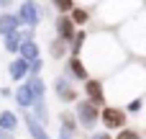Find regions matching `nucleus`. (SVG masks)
<instances>
[{
	"label": "nucleus",
	"instance_id": "f257e3e1",
	"mask_svg": "<svg viewBox=\"0 0 146 139\" xmlns=\"http://www.w3.org/2000/svg\"><path fill=\"white\" fill-rule=\"evenodd\" d=\"M80 59L85 62L87 72L100 80V77H110L115 70L128 64V52L115 31L98 28V31L87 34V44H85Z\"/></svg>",
	"mask_w": 146,
	"mask_h": 139
},
{
	"label": "nucleus",
	"instance_id": "f03ea898",
	"mask_svg": "<svg viewBox=\"0 0 146 139\" xmlns=\"http://www.w3.org/2000/svg\"><path fill=\"white\" fill-rule=\"evenodd\" d=\"M103 88H105V103L118 108L136 98H146V64L128 59V64L105 77Z\"/></svg>",
	"mask_w": 146,
	"mask_h": 139
},
{
	"label": "nucleus",
	"instance_id": "7ed1b4c3",
	"mask_svg": "<svg viewBox=\"0 0 146 139\" xmlns=\"http://www.w3.org/2000/svg\"><path fill=\"white\" fill-rule=\"evenodd\" d=\"M144 8L141 0H100L92 10V18L100 28H121L126 21H131L139 10Z\"/></svg>",
	"mask_w": 146,
	"mask_h": 139
},
{
	"label": "nucleus",
	"instance_id": "20e7f679",
	"mask_svg": "<svg viewBox=\"0 0 146 139\" xmlns=\"http://www.w3.org/2000/svg\"><path fill=\"white\" fill-rule=\"evenodd\" d=\"M118 39L123 41L128 54H136L141 59L146 57V5L118 28Z\"/></svg>",
	"mask_w": 146,
	"mask_h": 139
},
{
	"label": "nucleus",
	"instance_id": "39448f33",
	"mask_svg": "<svg viewBox=\"0 0 146 139\" xmlns=\"http://www.w3.org/2000/svg\"><path fill=\"white\" fill-rule=\"evenodd\" d=\"M74 119H77V124H80L85 132H92V129L98 126V121H100V108H98L95 103H90L87 98H82V101H77V106H74Z\"/></svg>",
	"mask_w": 146,
	"mask_h": 139
},
{
	"label": "nucleus",
	"instance_id": "423d86ee",
	"mask_svg": "<svg viewBox=\"0 0 146 139\" xmlns=\"http://www.w3.org/2000/svg\"><path fill=\"white\" fill-rule=\"evenodd\" d=\"M100 121H103L105 132H121L128 126V113H126V108L105 106V108H100Z\"/></svg>",
	"mask_w": 146,
	"mask_h": 139
},
{
	"label": "nucleus",
	"instance_id": "0eeeda50",
	"mask_svg": "<svg viewBox=\"0 0 146 139\" xmlns=\"http://www.w3.org/2000/svg\"><path fill=\"white\" fill-rule=\"evenodd\" d=\"M44 13H46V10H41V5H38L36 0H26V3L18 5V13H15V15H18V21H21L23 28H38Z\"/></svg>",
	"mask_w": 146,
	"mask_h": 139
},
{
	"label": "nucleus",
	"instance_id": "6e6552de",
	"mask_svg": "<svg viewBox=\"0 0 146 139\" xmlns=\"http://www.w3.org/2000/svg\"><path fill=\"white\" fill-rule=\"evenodd\" d=\"M64 77L67 80H77V83H87L90 72H87V67H85V62L80 57H69L67 64H64Z\"/></svg>",
	"mask_w": 146,
	"mask_h": 139
},
{
	"label": "nucleus",
	"instance_id": "1a4fd4ad",
	"mask_svg": "<svg viewBox=\"0 0 146 139\" xmlns=\"http://www.w3.org/2000/svg\"><path fill=\"white\" fill-rule=\"evenodd\" d=\"M54 95L62 103H77V88L72 85V80H67L64 75H59L54 80Z\"/></svg>",
	"mask_w": 146,
	"mask_h": 139
},
{
	"label": "nucleus",
	"instance_id": "9d476101",
	"mask_svg": "<svg viewBox=\"0 0 146 139\" xmlns=\"http://www.w3.org/2000/svg\"><path fill=\"white\" fill-rule=\"evenodd\" d=\"M85 98H87L90 103H95L98 108H105L108 103H105V88H103V80L90 77V80L85 83Z\"/></svg>",
	"mask_w": 146,
	"mask_h": 139
},
{
	"label": "nucleus",
	"instance_id": "9b49d317",
	"mask_svg": "<svg viewBox=\"0 0 146 139\" xmlns=\"http://www.w3.org/2000/svg\"><path fill=\"white\" fill-rule=\"evenodd\" d=\"M77 129H80V124H77L74 113L62 111V113H59V132H56V139H74L77 137Z\"/></svg>",
	"mask_w": 146,
	"mask_h": 139
},
{
	"label": "nucleus",
	"instance_id": "f8f14e48",
	"mask_svg": "<svg viewBox=\"0 0 146 139\" xmlns=\"http://www.w3.org/2000/svg\"><path fill=\"white\" fill-rule=\"evenodd\" d=\"M54 31H56V39L72 44V39H74V34H77L80 28L74 26V21H72L69 15H56V21H54Z\"/></svg>",
	"mask_w": 146,
	"mask_h": 139
},
{
	"label": "nucleus",
	"instance_id": "ddd939ff",
	"mask_svg": "<svg viewBox=\"0 0 146 139\" xmlns=\"http://www.w3.org/2000/svg\"><path fill=\"white\" fill-rule=\"evenodd\" d=\"M23 124H26V132L31 134V139H51V137H49V129L41 126L28 111H23Z\"/></svg>",
	"mask_w": 146,
	"mask_h": 139
},
{
	"label": "nucleus",
	"instance_id": "4468645a",
	"mask_svg": "<svg viewBox=\"0 0 146 139\" xmlns=\"http://www.w3.org/2000/svg\"><path fill=\"white\" fill-rule=\"evenodd\" d=\"M28 67H31V62H26V59L15 57V59L8 64V75H10V80H15V83H23V80L28 77Z\"/></svg>",
	"mask_w": 146,
	"mask_h": 139
},
{
	"label": "nucleus",
	"instance_id": "2eb2a0df",
	"mask_svg": "<svg viewBox=\"0 0 146 139\" xmlns=\"http://www.w3.org/2000/svg\"><path fill=\"white\" fill-rule=\"evenodd\" d=\"M15 31H21L18 15H15V13H0V36L5 39V36H10V34H15Z\"/></svg>",
	"mask_w": 146,
	"mask_h": 139
},
{
	"label": "nucleus",
	"instance_id": "dca6fc26",
	"mask_svg": "<svg viewBox=\"0 0 146 139\" xmlns=\"http://www.w3.org/2000/svg\"><path fill=\"white\" fill-rule=\"evenodd\" d=\"M13 101H15V106H18L21 111H31V106H33V95H31V90L26 88V83L18 85V88L13 90Z\"/></svg>",
	"mask_w": 146,
	"mask_h": 139
},
{
	"label": "nucleus",
	"instance_id": "f3484780",
	"mask_svg": "<svg viewBox=\"0 0 146 139\" xmlns=\"http://www.w3.org/2000/svg\"><path fill=\"white\" fill-rule=\"evenodd\" d=\"M23 83H26V88L31 90L33 101H44V98H46V85H44V77H26Z\"/></svg>",
	"mask_w": 146,
	"mask_h": 139
},
{
	"label": "nucleus",
	"instance_id": "a211bd4d",
	"mask_svg": "<svg viewBox=\"0 0 146 139\" xmlns=\"http://www.w3.org/2000/svg\"><path fill=\"white\" fill-rule=\"evenodd\" d=\"M41 126H49V108H46V98L44 101H33V106H31V111H28Z\"/></svg>",
	"mask_w": 146,
	"mask_h": 139
},
{
	"label": "nucleus",
	"instance_id": "6ab92c4d",
	"mask_svg": "<svg viewBox=\"0 0 146 139\" xmlns=\"http://www.w3.org/2000/svg\"><path fill=\"white\" fill-rule=\"evenodd\" d=\"M69 18H72L74 26L80 28V26H87V23L92 21V10H90V8H82V5H74V10L69 13Z\"/></svg>",
	"mask_w": 146,
	"mask_h": 139
},
{
	"label": "nucleus",
	"instance_id": "aec40b11",
	"mask_svg": "<svg viewBox=\"0 0 146 139\" xmlns=\"http://www.w3.org/2000/svg\"><path fill=\"white\" fill-rule=\"evenodd\" d=\"M85 44H87V31H85V28H80V31L74 34V39H72L69 57H82V49H85Z\"/></svg>",
	"mask_w": 146,
	"mask_h": 139
},
{
	"label": "nucleus",
	"instance_id": "412c9836",
	"mask_svg": "<svg viewBox=\"0 0 146 139\" xmlns=\"http://www.w3.org/2000/svg\"><path fill=\"white\" fill-rule=\"evenodd\" d=\"M49 54H51L54 59H64V57L69 54V44L54 36V39H51V44H49Z\"/></svg>",
	"mask_w": 146,
	"mask_h": 139
},
{
	"label": "nucleus",
	"instance_id": "4be33fe9",
	"mask_svg": "<svg viewBox=\"0 0 146 139\" xmlns=\"http://www.w3.org/2000/svg\"><path fill=\"white\" fill-rule=\"evenodd\" d=\"M18 57H21V59H26V62L38 59V44H36V39H33V41H23V44H21Z\"/></svg>",
	"mask_w": 146,
	"mask_h": 139
},
{
	"label": "nucleus",
	"instance_id": "5701e85b",
	"mask_svg": "<svg viewBox=\"0 0 146 139\" xmlns=\"http://www.w3.org/2000/svg\"><path fill=\"white\" fill-rule=\"evenodd\" d=\"M18 129V116L13 111H0V132H15Z\"/></svg>",
	"mask_w": 146,
	"mask_h": 139
},
{
	"label": "nucleus",
	"instance_id": "b1692460",
	"mask_svg": "<svg viewBox=\"0 0 146 139\" xmlns=\"http://www.w3.org/2000/svg\"><path fill=\"white\" fill-rule=\"evenodd\" d=\"M21 44H23V39H21V31H15V34L5 36V41H3L5 52H10V54H18V52H21Z\"/></svg>",
	"mask_w": 146,
	"mask_h": 139
},
{
	"label": "nucleus",
	"instance_id": "393cba45",
	"mask_svg": "<svg viewBox=\"0 0 146 139\" xmlns=\"http://www.w3.org/2000/svg\"><path fill=\"white\" fill-rule=\"evenodd\" d=\"M51 5H54V10H56V15H69L72 10H74V0H49Z\"/></svg>",
	"mask_w": 146,
	"mask_h": 139
},
{
	"label": "nucleus",
	"instance_id": "a878e982",
	"mask_svg": "<svg viewBox=\"0 0 146 139\" xmlns=\"http://www.w3.org/2000/svg\"><path fill=\"white\" fill-rule=\"evenodd\" d=\"M113 139H144V134H141L139 129H131V126H126V129H121V132H118Z\"/></svg>",
	"mask_w": 146,
	"mask_h": 139
},
{
	"label": "nucleus",
	"instance_id": "bb28decb",
	"mask_svg": "<svg viewBox=\"0 0 146 139\" xmlns=\"http://www.w3.org/2000/svg\"><path fill=\"white\" fill-rule=\"evenodd\" d=\"M41 70H44V59L38 57V59L31 62V67H28V77H41Z\"/></svg>",
	"mask_w": 146,
	"mask_h": 139
},
{
	"label": "nucleus",
	"instance_id": "cd10ccee",
	"mask_svg": "<svg viewBox=\"0 0 146 139\" xmlns=\"http://www.w3.org/2000/svg\"><path fill=\"white\" fill-rule=\"evenodd\" d=\"M144 111V98H136L131 103H126V113H141Z\"/></svg>",
	"mask_w": 146,
	"mask_h": 139
},
{
	"label": "nucleus",
	"instance_id": "c85d7f7f",
	"mask_svg": "<svg viewBox=\"0 0 146 139\" xmlns=\"http://www.w3.org/2000/svg\"><path fill=\"white\" fill-rule=\"evenodd\" d=\"M33 36H36V28H23L21 26V39L23 41H33Z\"/></svg>",
	"mask_w": 146,
	"mask_h": 139
},
{
	"label": "nucleus",
	"instance_id": "c756f323",
	"mask_svg": "<svg viewBox=\"0 0 146 139\" xmlns=\"http://www.w3.org/2000/svg\"><path fill=\"white\" fill-rule=\"evenodd\" d=\"M90 139H113V137H110L108 132H95V134H92Z\"/></svg>",
	"mask_w": 146,
	"mask_h": 139
},
{
	"label": "nucleus",
	"instance_id": "7c9ffc66",
	"mask_svg": "<svg viewBox=\"0 0 146 139\" xmlns=\"http://www.w3.org/2000/svg\"><path fill=\"white\" fill-rule=\"evenodd\" d=\"M74 3H80L82 8H87V5H92V8H95V5H98L100 0H74Z\"/></svg>",
	"mask_w": 146,
	"mask_h": 139
},
{
	"label": "nucleus",
	"instance_id": "2f4dec72",
	"mask_svg": "<svg viewBox=\"0 0 146 139\" xmlns=\"http://www.w3.org/2000/svg\"><path fill=\"white\" fill-rule=\"evenodd\" d=\"M8 95H13V90L10 88H0V98H8Z\"/></svg>",
	"mask_w": 146,
	"mask_h": 139
},
{
	"label": "nucleus",
	"instance_id": "473e14b6",
	"mask_svg": "<svg viewBox=\"0 0 146 139\" xmlns=\"http://www.w3.org/2000/svg\"><path fill=\"white\" fill-rule=\"evenodd\" d=\"M13 3H15V0H0V8H10Z\"/></svg>",
	"mask_w": 146,
	"mask_h": 139
},
{
	"label": "nucleus",
	"instance_id": "72a5a7b5",
	"mask_svg": "<svg viewBox=\"0 0 146 139\" xmlns=\"http://www.w3.org/2000/svg\"><path fill=\"white\" fill-rule=\"evenodd\" d=\"M0 139H15V137H13L10 132H0Z\"/></svg>",
	"mask_w": 146,
	"mask_h": 139
},
{
	"label": "nucleus",
	"instance_id": "f704fd0d",
	"mask_svg": "<svg viewBox=\"0 0 146 139\" xmlns=\"http://www.w3.org/2000/svg\"><path fill=\"white\" fill-rule=\"evenodd\" d=\"M141 116H144V126H146V98H144V111H141Z\"/></svg>",
	"mask_w": 146,
	"mask_h": 139
},
{
	"label": "nucleus",
	"instance_id": "c9c22d12",
	"mask_svg": "<svg viewBox=\"0 0 146 139\" xmlns=\"http://www.w3.org/2000/svg\"><path fill=\"white\" fill-rule=\"evenodd\" d=\"M141 3H146V0H141Z\"/></svg>",
	"mask_w": 146,
	"mask_h": 139
},
{
	"label": "nucleus",
	"instance_id": "e433bc0d",
	"mask_svg": "<svg viewBox=\"0 0 146 139\" xmlns=\"http://www.w3.org/2000/svg\"><path fill=\"white\" fill-rule=\"evenodd\" d=\"M23 3H26V0H23Z\"/></svg>",
	"mask_w": 146,
	"mask_h": 139
}]
</instances>
